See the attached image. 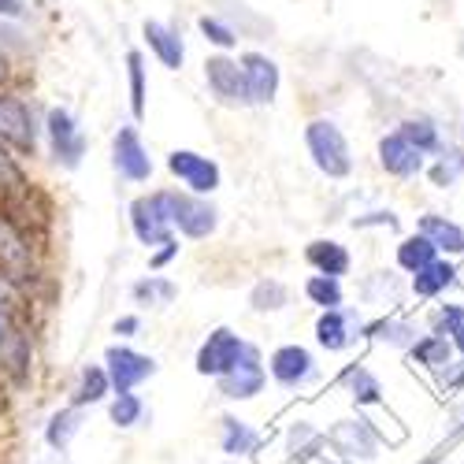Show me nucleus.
Listing matches in <instances>:
<instances>
[{
  "label": "nucleus",
  "mask_w": 464,
  "mask_h": 464,
  "mask_svg": "<svg viewBox=\"0 0 464 464\" xmlns=\"http://www.w3.org/2000/svg\"><path fill=\"white\" fill-rule=\"evenodd\" d=\"M420 324L412 316H401V313H386V316H375L372 324H364V338L368 342H379V345H391V350H412L416 338H420Z\"/></svg>",
  "instance_id": "b1692460"
},
{
  "label": "nucleus",
  "mask_w": 464,
  "mask_h": 464,
  "mask_svg": "<svg viewBox=\"0 0 464 464\" xmlns=\"http://www.w3.org/2000/svg\"><path fill=\"white\" fill-rule=\"evenodd\" d=\"M453 283H457V264L446 260V256H439L435 264L423 267V272L409 276V294L420 297V301H439Z\"/></svg>",
  "instance_id": "bb28decb"
},
{
  "label": "nucleus",
  "mask_w": 464,
  "mask_h": 464,
  "mask_svg": "<svg viewBox=\"0 0 464 464\" xmlns=\"http://www.w3.org/2000/svg\"><path fill=\"white\" fill-rule=\"evenodd\" d=\"M30 179H26V168L15 152L0 141V205H15L30 193Z\"/></svg>",
  "instance_id": "7c9ffc66"
},
{
  "label": "nucleus",
  "mask_w": 464,
  "mask_h": 464,
  "mask_svg": "<svg viewBox=\"0 0 464 464\" xmlns=\"http://www.w3.org/2000/svg\"><path fill=\"white\" fill-rule=\"evenodd\" d=\"M304 264L313 267L316 276H331V279H345L353 272V253L334 238H316L304 246Z\"/></svg>",
  "instance_id": "393cba45"
},
{
  "label": "nucleus",
  "mask_w": 464,
  "mask_h": 464,
  "mask_svg": "<svg viewBox=\"0 0 464 464\" xmlns=\"http://www.w3.org/2000/svg\"><path fill=\"white\" fill-rule=\"evenodd\" d=\"M42 134H45V141H49V152H53V160H56L60 168L74 171V168L82 164V157H86V134H82L79 120H74V115H71L67 108L53 104V108L45 111Z\"/></svg>",
  "instance_id": "1a4fd4ad"
},
{
  "label": "nucleus",
  "mask_w": 464,
  "mask_h": 464,
  "mask_svg": "<svg viewBox=\"0 0 464 464\" xmlns=\"http://www.w3.org/2000/svg\"><path fill=\"white\" fill-rule=\"evenodd\" d=\"M0 141H5L19 160L37 157V145H42V127H37L34 104L15 90H0Z\"/></svg>",
  "instance_id": "39448f33"
},
{
  "label": "nucleus",
  "mask_w": 464,
  "mask_h": 464,
  "mask_svg": "<svg viewBox=\"0 0 464 464\" xmlns=\"http://www.w3.org/2000/svg\"><path fill=\"white\" fill-rule=\"evenodd\" d=\"M290 304V286L276 276L267 279H256L253 290H249V308L256 316H272V313H283V308Z\"/></svg>",
  "instance_id": "473e14b6"
},
{
  "label": "nucleus",
  "mask_w": 464,
  "mask_h": 464,
  "mask_svg": "<svg viewBox=\"0 0 464 464\" xmlns=\"http://www.w3.org/2000/svg\"><path fill=\"white\" fill-rule=\"evenodd\" d=\"M264 386H267V368H264V353H260L256 342H249L246 357L223 379H216V391L227 401H256L264 394Z\"/></svg>",
  "instance_id": "ddd939ff"
},
{
  "label": "nucleus",
  "mask_w": 464,
  "mask_h": 464,
  "mask_svg": "<svg viewBox=\"0 0 464 464\" xmlns=\"http://www.w3.org/2000/svg\"><path fill=\"white\" fill-rule=\"evenodd\" d=\"M464 324V304L460 301H442L428 313V334H439V338H453Z\"/></svg>",
  "instance_id": "ea45409f"
},
{
  "label": "nucleus",
  "mask_w": 464,
  "mask_h": 464,
  "mask_svg": "<svg viewBox=\"0 0 464 464\" xmlns=\"http://www.w3.org/2000/svg\"><path fill=\"white\" fill-rule=\"evenodd\" d=\"M398 134L423 157H442L446 141H442V127L431 120V115H409V120L398 123Z\"/></svg>",
  "instance_id": "c756f323"
},
{
  "label": "nucleus",
  "mask_w": 464,
  "mask_h": 464,
  "mask_svg": "<svg viewBox=\"0 0 464 464\" xmlns=\"http://www.w3.org/2000/svg\"><path fill=\"white\" fill-rule=\"evenodd\" d=\"M164 205H168L175 235L189 242H205L219 230V208L208 198H193L186 189H164Z\"/></svg>",
  "instance_id": "423d86ee"
},
{
  "label": "nucleus",
  "mask_w": 464,
  "mask_h": 464,
  "mask_svg": "<svg viewBox=\"0 0 464 464\" xmlns=\"http://www.w3.org/2000/svg\"><path fill=\"white\" fill-rule=\"evenodd\" d=\"M304 149L313 157L316 171L327 179H350L353 175V149L350 138L342 134V127L327 115H316V120L304 123Z\"/></svg>",
  "instance_id": "7ed1b4c3"
},
{
  "label": "nucleus",
  "mask_w": 464,
  "mask_h": 464,
  "mask_svg": "<svg viewBox=\"0 0 464 464\" xmlns=\"http://www.w3.org/2000/svg\"><path fill=\"white\" fill-rule=\"evenodd\" d=\"M394 260H398V272L416 276V272H423L428 264L439 260V249H435L428 238H423V235H405V238L398 242V249H394Z\"/></svg>",
  "instance_id": "72a5a7b5"
},
{
  "label": "nucleus",
  "mask_w": 464,
  "mask_h": 464,
  "mask_svg": "<svg viewBox=\"0 0 464 464\" xmlns=\"http://www.w3.org/2000/svg\"><path fill=\"white\" fill-rule=\"evenodd\" d=\"M405 357H409V364H412V368L428 372V375H439V372H446V364L453 361V342L423 331V334L416 338L412 350H405Z\"/></svg>",
  "instance_id": "cd10ccee"
},
{
  "label": "nucleus",
  "mask_w": 464,
  "mask_h": 464,
  "mask_svg": "<svg viewBox=\"0 0 464 464\" xmlns=\"http://www.w3.org/2000/svg\"><path fill=\"white\" fill-rule=\"evenodd\" d=\"M26 15V0H0V23H12Z\"/></svg>",
  "instance_id": "09e8293b"
},
{
  "label": "nucleus",
  "mask_w": 464,
  "mask_h": 464,
  "mask_svg": "<svg viewBox=\"0 0 464 464\" xmlns=\"http://www.w3.org/2000/svg\"><path fill=\"white\" fill-rule=\"evenodd\" d=\"M242 67V82H246V104L249 108H267L279 97L283 86V71L267 53H242L238 56Z\"/></svg>",
  "instance_id": "2eb2a0df"
},
{
  "label": "nucleus",
  "mask_w": 464,
  "mask_h": 464,
  "mask_svg": "<svg viewBox=\"0 0 464 464\" xmlns=\"http://www.w3.org/2000/svg\"><path fill=\"white\" fill-rule=\"evenodd\" d=\"M127 90H130V115L141 123L145 111H149V67H145L141 49L127 53Z\"/></svg>",
  "instance_id": "2f4dec72"
},
{
  "label": "nucleus",
  "mask_w": 464,
  "mask_h": 464,
  "mask_svg": "<svg viewBox=\"0 0 464 464\" xmlns=\"http://www.w3.org/2000/svg\"><path fill=\"white\" fill-rule=\"evenodd\" d=\"M313 338L324 353H345L364 338V316L357 308H331L313 324Z\"/></svg>",
  "instance_id": "4468645a"
},
{
  "label": "nucleus",
  "mask_w": 464,
  "mask_h": 464,
  "mask_svg": "<svg viewBox=\"0 0 464 464\" xmlns=\"http://www.w3.org/2000/svg\"><path fill=\"white\" fill-rule=\"evenodd\" d=\"M168 171L171 179L182 182L186 193H193V198H212V193L219 189L223 182V171L212 157H205V152L198 149H171L168 152Z\"/></svg>",
  "instance_id": "f8f14e48"
},
{
  "label": "nucleus",
  "mask_w": 464,
  "mask_h": 464,
  "mask_svg": "<svg viewBox=\"0 0 464 464\" xmlns=\"http://www.w3.org/2000/svg\"><path fill=\"white\" fill-rule=\"evenodd\" d=\"M267 446V435L260 428H253L249 420L235 416V412H223L219 416V453L230 460H249L260 457Z\"/></svg>",
  "instance_id": "6ab92c4d"
},
{
  "label": "nucleus",
  "mask_w": 464,
  "mask_h": 464,
  "mask_svg": "<svg viewBox=\"0 0 464 464\" xmlns=\"http://www.w3.org/2000/svg\"><path fill=\"white\" fill-rule=\"evenodd\" d=\"M267 453H276L272 464H313V460L327 457V435L316 428L313 420L294 416V420L283 423L276 446H272V442L264 446V457H267Z\"/></svg>",
  "instance_id": "0eeeda50"
},
{
  "label": "nucleus",
  "mask_w": 464,
  "mask_h": 464,
  "mask_svg": "<svg viewBox=\"0 0 464 464\" xmlns=\"http://www.w3.org/2000/svg\"><path fill=\"white\" fill-rule=\"evenodd\" d=\"M12 79H15V63H12V56L5 49H0V90H8Z\"/></svg>",
  "instance_id": "8fccbe9b"
},
{
  "label": "nucleus",
  "mask_w": 464,
  "mask_h": 464,
  "mask_svg": "<svg viewBox=\"0 0 464 464\" xmlns=\"http://www.w3.org/2000/svg\"><path fill=\"white\" fill-rule=\"evenodd\" d=\"M450 342H453V350H457V353L464 357V324H460V331H457V334H453Z\"/></svg>",
  "instance_id": "603ef678"
},
{
  "label": "nucleus",
  "mask_w": 464,
  "mask_h": 464,
  "mask_svg": "<svg viewBox=\"0 0 464 464\" xmlns=\"http://www.w3.org/2000/svg\"><path fill=\"white\" fill-rule=\"evenodd\" d=\"M324 435H327V450L338 457V464H372V460H379L382 446H391L386 435L379 431V423L372 416H357V412L338 416Z\"/></svg>",
  "instance_id": "f03ea898"
},
{
  "label": "nucleus",
  "mask_w": 464,
  "mask_h": 464,
  "mask_svg": "<svg viewBox=\"0 0 464 464\" xmlns=\"http://www.w3.org/2000/svg\"><path fill=\"white\" fill-rule=\"evenodd\" d=\"M368 227L398 230V212H391V208H375V212H361V216H353V230H368Z\"/></svg>",
  "instance_id": "c03bdc74"
},
{
  "label": "nucleus",
  "mask_w": 464,
  "mask_h": 464,
  "mask_svg": "<svg viewBox=\"0 0 464 464\" xmlns=\"http://www.w3.org/2000/svg\"><path fill=\"white\" fill-rule=\"evenodd\" d=\"M23 301H26V294H23L12 279L0 276V342H5V338H8L23 320H26Z\"/></svg>",
  "instance_id": "e433bc0d"
},
{
  "label": "nucleus",
  "mask_w": 464,
  "mask_h": 464,
  "mask_svg": "<svg viewBox=\"0 0 464 464\" xmlns=\"http://www.w3.org/2000/svg\"><path fill=\"white\" fill-rule=\"evenodd\" d=\"M138 331H141V316H134V313H127V316H120V320H115L111 324V334L115 338H138Z\"/></svg>",
  "instance_id": "de8ad7c7"
},
{
  "label": "nucleus",
  "mask_w": 464,
  "mask_h": 464,
  "mask_svg": "<svg viewBox=\"0 0 464 464\" xmlns=\"http://www.w3.org/2000/svg\"><path fill=\"white\" fill-rule=\"evenodd\" d=\"M179 249H182V246H179V238H171V242L157 246V249L149 253V267H152V272H164V267H168V264L179 256Z\"/></svg>",
  "instance_id": "49530a36"
},
{
  "label": "nucleus",
  "mask_w": 464,
  "mask_h": 464,
  "mask_svg": "<svg viewBox=\"0 0 464 464\" xmlns=\"http://www.w3.org/2000/svg\"><path fill=\"white\" fill-rule=\"evenodd\" d=\"M0 276L12 279L23 294L42 279V256H37V242L30 230L0 205Z\"/></svg>",
  "instance_id": "f257e3e1"
},
{
  "label": "nucleus",
  "mask_w": 464,
  "mask_h": 464,
  "mask_svg": "<svg viewBox=\"0 0 464 464\" xmlns=\"http://www.w3.org/2000/svg\"><path fill=\"white\" fill-rule=\"evenodd\" d=\"M301 290H304V301H308V304H316L320 313H331V308H345L342 279H331V276H308Z\"/></svg>",
  "instance_id": "c9c22d12"
},
{
  "label": "nucleus",
  "mask_w": 464,
  "mask_h": 464,
  "mask_svg": "<svg viewBox=\"0 0 464 464\" xmlns=\"http://www.w3.org/2000/svg\"><path fill=\"white\" fill-rule=\"evenodd\" d=\"M157 357L149 353H138L134 345H123L115 342L104 350V372H108V382H111V394H130L145 379L157 375Z\"/></svg>",
  "instance_id": "9b49d317"
},
{
  "label": "nucleus",
  "mask_w": 464,
  "mask_h": 464,
  "mask_svg": "<svg viewBox=\"0 0 464 464\" xmlns=\"http://www.w3.org/2000/svg\"><path fill=\"white\" fill-rule=\"evenodd\" d=\"M357 294H361V301L372 304V308L398 313L401 301H405V294H409V286H405V279L394 272V267H379V272H372V276L361 279Z\"/></svg>",
  "instance_id": "5701e85b"
},
{
  "label": "nucleus",
  "mask_w": 464,
  "mask_h": 464,
  "mask_svg": "<svg viewBox=\"0 0 464 464\" xmlns=\"http://www.w3.org/2000/svg\"><path fill=\"white\" fill-rule=\"evenodd\" d=\"M264 368H267V375H272V382L283 386V391H290V394H304V391H313V386L324 382V368H320L316 353L301 342L276 345V350L267 353Z\"/></svg>",
  "instance_id": "20e7f679"
},
{
  "label": "nucleus",
  "mask_w": 464,
  "mask_h": 464,
  "mask_svg": "<svg viewBox=\"0 0 464 464\" xmlns=\"http://www.w3.org/2000/svg\"><path fill=\"white\" fill-rule=\"evenodd\" d=\"M338 386L345 391V398L353 401V409H382L386 405L382 379L364 361H350V364H345L338 372Z\"/></svg>",
  "instance_id": "412c9836"
},
{
  "label": "nucleus",
  "mask_w": 464,
  "mask_h": 464,
  "mask_svg": "<svg viewBox=\"0 0 464 464\" xmlns=\"http://www.w3.org/2000/svg\"><path fill=\"white\" fill-rule=\"evenodd\" d=\"M428 179H431V186H435V189H450L460 175L453 171V164H450L446 157H435V164L428 168Z\"/></svg>",
  "instance_id": "a18cd8bd"
},
{
  "label": "nucleus",
  "mask_w": 464,
  "mask_h": 464,
  "mask_svg": "<svg viewBox=\"0 0 464 464\" xmlns=\"http://www.w3.org/2000/svg\"><path fill=\"white\" fill-rule=\"evenodd\" d=\"M198 30H201L205 42H208L212 49H219V53L238 49V30L230 26L227 19H219V15H201V19H198Z\"/></svg>",
  "instance_id": "a19ab883"
},
{
  "label": "nucleus",
  "mask_w": 464,
  "mask_h": 464,
  "mask_svg": "<svg viewBox=\"0 0 464 464\" xmlns=\"http://www.w3.org/2000/svg\"><path fill=\"white\" fill-rule=\"evenodd\" d=\"M205 86L216 104L223 108H249L246 104V82H242V67L235 56L212 53L205 56Z\"/></svg>",
  "instance_id": "f3484780"
},
{
  "label": "nucleus",
  "mask_w": 464,
  "mask_h": 464,
  "mask_svg": "<svg viewBox=\"0 0 464 464\" xmlns=\"http://www.w3.org/2000/svg\"><path fill=\"white\" fill-rule=\"evenodd\" d=\"M111 168L120 171L123 182H134V186L149 182L152 171H157V168H152V157H149V149H145V141H141V134H138L134 123H127V127L115 130V138H111Z\"/></svg>",
  "instance_id": "dca6fc26"
},
{
  "label": "nucleus",
  "mask_w": 464,
  "mask_h": 464,
  "mask_svg": "<svg viewBox=\"0 0 464 464\" xmlns=\"http://www.w3.org/2000/svg\"><path fill=\"white\" fill-rule=\"evenodd\" d=\"M141 37H145V49L157 56L160 67L182 71V63H186V42H182V34H179L171 23L145 19V23H141Z\"/></svg>",
  "instance_id": "4be33fe9"
},
{
  "label": "nucleus",
  "mask_w": 464,
  "mask_h": 464,
  "mask_svg": "<svg viewBox=\"0 0 464 464\" xmlns=\"http://www.w3.org/2000/svg\"><path fill=\"white\" fill-rule=\"evenodd\" d=\"M460 442H464V401L450 409V423H446V439H442L439 453H450V450H453V446H460Z\"/></svg>",
  "instance_id": "37998d69"
},
{
  "label": "nucleus",
  "mask_w": 464,
  "mask_h": 464,
  "mask_svg": "<svg viewBox=\"0 0 464 464\" xmlns=\"http://www.w3.org/2000/svg\"><path fill=\"white\" fill-rule=\"evenodd\" d=\"M442 157L453 164V171H457V175H464V145H446Z\"/></svg>",
  "instance_id": "3c124183"
},
{
  "label": "nucleus",
  "mask_w": 464,
  "mask_h": 464,
  "mask_svg": "<svg viewBox=\"0 0 464 464\" xmlns=\"http://www.w3.org/2000/svg\"><path fill=\"white\" fill-rule=\"evenodd\" d=\"M249 350V338L235 327H212L205 334V342L193 353V372L205 379H223L230 368H235Z\"/></svg>",
  "instance_id": "6e6552de"
},
{
  "label": "nucleus",
  "mask_w": 464,
  "mask_h": 464,
  "mask_svg": "<svg viewBox=\"0 0 464 464\" xmlns=\"http://www.w3.org/2000/svg\"><path fill=\"white\" fill-rule=\"evenodd\" d=\"M145 420V401H141V394H111L108 398V423L111 428H120V431H130V428H138V423Z\"/></svg>",
  "instance_id": "58836bf2"
},
{
  "label": "nucleus",
  "mask_w": 464,
  "mask_h": 464,
  "mask_svg": "<svg viewBox=\"0 0 464 464\" xmlns=\"http://www.w3.org/2000/svg\"><path fill=\"white\" fill-rule=\"evenodd\" d=\"M108 398H111V382H108L104 364H86L79 372V379H74V386H71V405L86 412L93 405H104Z\"/></svg>",
  "instance_id": "c85d7f7f"
},
{
  "label": "nucleus",
  "mask_w": 464,
  "mask_h": 464,
  "mask_svg": "<svg viewBox=\"0 0 464 464\" xmlns=\"http://www.w3.org/2000/svg\"><path fill=\"white\" fill-rule=\"evenodd\" d=\"M416 235L428 238L439 249V256H446V260L464 253V227L457 219L442 216V212H423L420 223H416Z\"/></svg>",
  "instance_id": "a878e982"
},
{
  "label": "nucleus",
  "mask_w": 464,
  "mask_h": 464,
  "mask_svg": "<svg viewBox=\"0 0 464 464\" xmlns=\"http://www.w3.org/2000/svg\"><path fill=\"white\" fill-rule=\"evenodd\" d=\"M130 297L134 304H152V308H164L179 297V286L168 279V276H141L134 286H130Z\"/></svg>",
  "instance_id": "4c0bfd02"
},
{
  "label": "nucleus",
  "mask_w": 464,
  "mask_h": 464,
  "mask_svg": "<svg viewBox=\"0 0 464 464\" xmlns=\"http://www.w3.org/2000/svg\"><path fill=\"white\" fill-rule=\"evenodd\" d=\"M0 375L15 386H26L34 375V331L26 320L0 342Z\"/></svg>",
  "instance_id": "aec40b11"
},
{
  "label": "nucleus",
  "mask_w": 464,
  "mask_h": 464,
  "mask_svg": "<svg viewBox=\"0 0 464 464\" xmlns=\"http://www.w3.org/2000/svg\"><path fill=\"white\" fill-rule=\"evenodd\" d=\"M435 386H439V394H442V398L460 394V391H464V357H460V361H450L446 372L435 375Z\"/></svg>",
  "instance_id": "79ce46f5"
},
{
  "label": "nucleus",
  "mask_w": 464,
  "mask_h": 464,
  "mask_svg": "<svg viewBox=\"0 0 464 464\" xmlns=\"http://www.w3.org/2000/svg\"><path fill=\"white\" fill-rule=\"evenodd\" d=\"M375 157H379V168H382L386 175L401 179V182H409V179H416V175L428 171V157H423V152H416L398 130H391V134L379 138Z\"/></svg>",
  "instance_id": "a211bd4d"
},
{
  "label": "nucleus",
  "mask_w": 464,
  "mask_h": 464,
  "mask_svg": "<svg viewBox=\"0 0 464 464\" xmlns=\"http://www.w3.org/2000/svg\"><path fill=\"white\" fill-rule=\"evenodd\" d=\"M130 230L134 238L152 253L157 246L179 238L175 227H171V216H168V205H164V189H152V193H141V198L130 201Z\"/></svg>",
  "instance_id": "9d476101"
},
{
  "label": "nucleus",
  "mask_w": 464,
  "mask_h": 464,
  "mask_svg": "<svg viewBox=\"0 0 464 464\" xmlns=\"http://www.w3.org/2000/svg\"><path fill=\"white\" fill-rule=\"evenodd\" d=\"M79 431H82V409L63 405V409H56V412L49 416V423H45V442H49V450L63 453V450L74 442V435H79Z\"/></svg>",
  "instance_id": "f704fd0d"
}]
</instances>
